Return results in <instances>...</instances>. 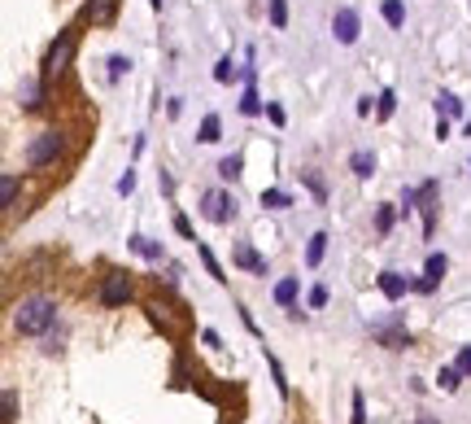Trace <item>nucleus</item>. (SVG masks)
I'll return each mask as SVG.
<instances>
[{"mask_svg": "<svg viewBox=\"0 0 471 424\" xmlns=\"http://www.w3.org/2000/svg\"><path fill=\"white\" fill-rule=\"evenodd\" d=\"M245 79H249V88H245V96H240V114H262V96H257V88H253V66L245 70Z\"/></svg>", "mask_w": 471, "mask_h": 424, "instance_id": "obj_11", "label": "nucleus"}, {"mask_svg": "<svg viewBox=\"0 0 471 424\" xmlns=\"http://www.w3.org/2000/svg\"><path fill=\"white\" fill-rule=\"evenodd\" d=\"M380 13H384V22H388V27H402V22H406V5H402V0H384V5H380Z\"/></svg>", "mask_w": 471, "mask_h": 424, "instance_id": "obj_15", "label": "nucleus"}, {"mask_svg": "<svg viewBox=\"0 0 471 424\" xmlns=\"http://www.w3.org/2000/svg\"><path fill=\"white\" fill-rule=\"evenodd\" d=\"M153 9H162V0H153Z\"/></svg>", "mask_w": 471, "mask_h": 424, "instance_id": "obj_38", "label": "nucleus"}, {"mask_svg": "<svg viewBox=\"0 0 471 424\" xmlns=\"http://www.w3.org/2000/svg\"><path fill=\"white\" fill-rule=\"evenodd\" d=\"M52 319H57V306L48 302V297H26V302L13 311V328L22 337H40L52 328Z\"/></svg>", "mask_w": 471, "mask_h": 424, "instance_id": "obj_1", "label": "nucleus"}, {"mask_svg": "<svg viewBox=\"0 0 471 424\" xmlns=\"http://www.w3.org/2000/svg\"><path fill=\"white\" fill-rule=\"evenodd\" d=\"M18 202V176H5V184H0V206H13Z\"/></svg>", "mask_w": 471, "mask_h": 424, "instance_id": "obj_22", "label": "nucleus"}, {"mask_svg": "<svg viewBox=\"0 0 471 424\" xmlns=\"http://www.w3.org/2000/svg\"><path fill=\"white\" fill-rule=\"evenodd\" d=\"M267 13H271V27H284V22H288V5H284V0H267Z\"/></svg>", "mask_w": 471, "mask_h": 424, "instance_id": "obj_23", "label": "nucleus"}, {"mask_svg": "<svg viewBox=\"0 0 471 424\" xmlns=\"http://www.w3.org/2000/svg\"><path fill=\"white\" fill-rule=\"evenodd\" d=\"M240 166H245L240 154H227V158L219 162V176H223V180H240Z\"/></svg>", "mask_w": 471, "mask_h": 424, "instance_id": "obj_19", "label": "nucleus"}, {"mask_svg": "<svg viewBox=\"0 0 471 424\" xmlns=\"http://www.w3.org/2000/svg\"><path fill=\"white\" fill-rule=\"evenodd\" d=\"M349 166H354V176H362V180H366V176H371V171H376V158L366 154V149H358V154L349 158Z\"/></svg>", "mask_w": 471, "mask_h": 424, "instance_id": "obj_18", "label": "nucleus"}, {"mask_svg": "<svg viewBox=\"0 0 471 424\" xmlns=\"http://www.w3.org/2000/svg\"><path fill=\"white\" fill-rule=\"evenodd\" d=\"M201 214H205L209 223H231V219H236V197L223 193V188H209V193L201 197Z\"/></svg>", "mask_w": 471, "mask_h": 424, "instance_id": "obj_4", "label": "nucleus"}, {"mask_svg": "<svg viewBox=\"0 0 471 424\" xmlns=\"http://www.w3.org/2000/svg\"><path fill=\"white\" fill-rule=\"evenodd\" d=\"M392 219H397V214H392V206H380V214H376V228H380V232H388V228H392Z\"/></svg>", "mask_w": 471, "mask_h": 424, "instance_id": "obj_29", "label": "nucleus"}, {"mask_svg": "<svg viewBox=\"0 0 471 424\" xmlns=\"http://www.w3.org/2000/svg\"><path fill=\"white\" fill-rule=\"evenodd\" d=\"M306 184H310V193L319 197V202L327 197V184H323V176H319V171H306Z\"/></svg>", "mask_w": 471, "mask_h": 424, "instance_id": "obj_26", "label": "nucleus"}, {"mask_svg": "<svg viewBox=\"0 0 471 424\" xmlns=\"http://www.w3.org/2000/svg\"><path fill=\"white\" fill-rule=\"evenodd\" d=\"M323 254H327V232H314L310 245H306V267H319Z\"/></svg>", "mask_w": 471, "mask_h": 424, "instance_id": "obj_12", "label": "nucleus"}, {"mask_svg": "<svg viewBox=\"0 0 471 424\" xmlns=\"http://www.w3.org/2000/svg\"><path fill=\"white\" fill-rule=\"evenodd\" d=\"M406 289H414L406 276H397V271H380V293L388 297V302H397V297H406Z\"/></svg>", "mask_w": 471, "mask_h": 424, "instance_id": "obj_8", "label": "nucleus"}, {"mask_svg": "<svg viewBox=\"0 0 471 424\" xmlns=\"http://www.w3.org/2000/svg\"><path fill=\"white\" fill-rule=\"evenodd\" d=\"M74 48H78V31H74V27H66V31L57 35V44L48 48L44 79H57V74H66V66H70V57H74Z\"/></svg>", "mask_w": 471, "mask_h": 424, "instance_id": "obj_2", "label": "nucleus"}, {"mask_svg": "<svg viewBox=\"0 0 471 424\" xmlns=\"http://www.w3.org/2000/svg\"><path fill=\"white\" fill-rule=\"evenodd\" d=\"M262 206H267V210H284V206H293V197H288L284 188H267V193H262Z\"/></svg>", "mask_w": 471, "mask_h": 424, "instance_id": "obj_17", "label": "nucleus"}, {"mask_svg": "<svg viewBox=\"0 0 471 424\" xmlns=\"http://www.w3.org/2000/svg\"><path fill=\"white\" fill-rule=\"evenodd\" d=\"M57 154H62V132H40V136L31 140V149H26V166L40 171V166H48V162H57Z\"/></svg>", "mask_w": 471, "mask_h": 424, "instance_id": "obj_3", "label": "nucleus"}, {"mask_svg": "<svg viewBox=\"0 0 471 424\" xmlns=\"http://www.w3.org/2000/svg\"><path fill=\"white\" fill-rule=\"evenodd\" d=\"M219 132H223L219 114H205V118H201V136H197V140H201V144H214V140H219Z\"/></svg>", "mask_w": 471, "mask_h": 424, "instance_id": "obj_16", "label": "nucleus"}, {"mask_svg": "<svg viewBox=\"0 0 471 424\" xmlns=\"http://www.w3.org/2000/svg\"><path fill=\"white\" fill-rule=\"evenodd\" d=\"M131 188H136V171H127V176H122V180H118V193H122V197H127V193H131Z\"/></svg>", "mask_w": 471, "mask_h": 424, "instance_id": "obj_35", "label": "nucleus"}, {"mask_svg": "<svg viewBox=\"0 0 471 424\" xmlns=\"http://www.w3.org/2000/svg\"><path fill=\"white\" fill-rule=\"evenodd\" d=\"M458 372H463V377H471V345H463V350H458Z\"/></svg>", "mask_w": 471, "mask_h": 424, "instance_id": "obj_32", "label": "nucleus"}, {"mask_svg": "<svg viewBox=\"0 0 471 424\" xmlns=\"http://www.w3.org/2000/svg\"><path fill=\"white\" fill-rule=\"evenodd\" d=\"M18 96H22V105H26V110H40V84H22Z\"/></svg>", "mask_w": 471, "mask_h": 424, "instance_id": "obj_24", "label": "nucleus"}, {"mask_svg": "<svg viewBox=\"0 0 471 424\" xmlns=\"http://www.w3.org/2000/svg\"><path fill=\"white\" fill-rule=\"evenodd\" d=\"M175 232H179V236H192V223L179 214V219H175Z\"/></svg>", "mask_w": 471, "mask_h": 424, "instance_id": "obj_36", "label": "nucleus"}, {"mask_svg": "<svg viewBox=\"0 0 471 424\" xmlns=\"http://www.w3.org/2000/svg\"><path fill=\"white\" fill-rule=\"evenodd\" d=\"M414 424H441V420H432V416H419V420H414Z\"/></svg>", "mask_w": 471, "mask_h": 424, "instance_id": "obj_37", "label": "nucleus"}, {"mask_svg": "<svg viewBox=\"0 0 471 424\" xmlns=\"http://www.w3.org/2000/svg\"><path fill=\"white\" fill-rule=\"evenodd\" d=\"M236 267H249V271H257V276H267V263L257 258V249H253L249 241L236 245Z\"/></svg>", "mask_w": 471, "mask_h": 424, "instance_id": "obj_9", "label": "nucleus"}, {"mask_svg": "<svg viewBox=\"0 0 471 424\" xmlns=\"http://www.w3.org/2000/svg\"><path fill=\"white\" fill-rule=\"evenodd\" d=\"M127 297H131L127 271H114V276H105V285H100V302H105V306H122Z\"/></svg>", "mask_w": 471, "mask_h": 424, "instance_id": "obj_5", "label": "nucleus"}, {"mask_svg": "<svg viewBox=\"0 0 471 424\" xmlns=\"http://www.w3.org/2000/svg\"><path fill=\"white\" fill-rule=\"evenodd\" d=\"M131 249H136V254H144V258H162V245H153L149 236H131Z\"/></svg>", "mask_w": 471, "mask_h": 424, "instance_id": "obj_21", "label": "nucleus"}, {"mask_svg": "<svg viewBox=\"0 0 471 424\" xmlns=\"http://www.w3.org/2000/svg\"><path fill=\"white\" fill-rule=\"evenodd\" d=\"M445 267H450V263H445V254H428V267H424V280H419L414 289H419V293H432V289L441 285V276H445Z\"/></svg>", "mask_w": 471, "mask_h": 424, "instance_id": "obj_7", "label": "nucleus"}, {"mask_svg": "<svg viewBox=\"0 0 471 424\" xmlns=\"http://www.w3.org/2000/svg\"><path fill=\"white\" fill-rule=\"evenodd\" d=\"M392 110H397V96H392V92L384 88V92H380V118H388Z\"/></svg>", "mask_w": 471, "mask_h": 424, "instance_id": "obj_28", "label": "nucleus"}, {"mask_svg": "<svg viewBox=\"0 0 471 424\" xmlns=\"http://www.w3.org/2000/svg\"><path fill=\"white\" fill-rule=\"evenodd\" d=\"M275 302H279V306H293V302H297V276H284V280L275 285Z\"/></svg>", "mask_w": 471, "mask_h": 424, "instance_id": "obj_13", "label": "nucleus"}, {"mask_svg": "<svg viewBox=\"0 0 471 424\" xmlns=\"http://www.w3.org/2000/svg\"><path fill=\"white\" fill-rule=\"evenodd\" d=\"M114 13H118V0H88V18L92 22H114Z\"/></svg>", "mask_w": 471, "mask_h": 424, "instance_id": "obj_10", "label": "nucleus"}, {"mask_svg": "<svg viewBox=\"0 0 471 424\" xmlns=\"http://www.w3.org/2000/svg\"><path fill=\"white\" fill-rule=\"evenodd\" d=\"M127 70H131V62H127V57H110V79H122Z\"/></svg>", "mask_w": 471, "mask_h": 424, "instance_id": "obj_30", "label": "nucleus"}, {"mask_svg": "<svg viewBox=\"0 0 471 424\" xmlns=\"http://www.w3.org/2000/svg\"><path fill=\"white\" fill-rule=\"evenodd\" d=\"M436 381H441V389H445V394H454V389L463 385V372H458V363H454V367H441V377H436Z\"/></svg>", "mask_w": 471, "mask_h": 424, "instance_id": "obj_20", "label": "nucleus"}, {"mask_svg": "<svg viewBox=\"0 0 471 424\" xmlns=\"http://www.w3.org/2000/svg\"><path fill=\"white\" fill-rule=\"evenodd\" d=\"M13 416H18V398L13 389H5V424H13Z\"/></svg>", "mask_w": 471, "mask_h": 424, "instance_id": "obj_31", "label": "nucleus"}, {"mask_svg": "<svg viewBox=\"0 0 471 424\" xmlns=\"http://www.w3.org/2000/svg\"><path fill=\"white\" fill-rule=\"evenodd\" d=\"M436 114H441V118H458V114H463V101H458L454 92H441V96H436Z\"/></svg>", "mask_w": 471, "mask_h": 424, "instance_id": "obj_14", "label": "nucleus"}, {"mask_svg": "<svg viewBox=\"0 0 471 424\" xmlns=\"http://www.w3.org/2000/svg\"><path fill=\"white\" fill-rule=\"evenodd\" d=\"M201 263H205V271H209V276H214V280H227V276H223V267H219V258L209 254L205 245H201Z\"/></svg>", "mask_w": 471, "mask_h": 424, "instance_id": "obj_27", "label": "nucleus"}, {"mask_svg": "<svg viewBox=\"0 0 471 424\" xmlns=\"http://www.w3.org/2000/svg\"><path fill=\"white\" fill-rule=\"evenodd\" d=\"M354 424H366V407H362V394H354Z\"/></svg>", "mask_w": 471, "mask_h": 424, "instance_id": "obj_34", "label": "nucleus"}, {"mask_svg": "<svg viewBox=\"0 0 471 424\" xmlns=\"http://www.w3.org/2000/svg\"><path fill=\"white\" fill-rule=\"evenodd\" d=\"M310 306H327V289H323V285L310 289Z\"/></svg>", "mask_w": 471, "mask_h": 424, "instance_id": "obj_33", "label": "nucleus"}, {"mask_svg": "<svg viewBox=\"0 0 471 424\" xmlns=\"http://www.w3.org/2000/svg\"><path fill=\"white\" fill-rule=\"evenodd\" d=\"M214 79H219V84H231V79H236V66H231V57H219V66H214Z\"/></svg>", "mask_w": 471, "mask_h": 424, "instance_id": "obj_25", "label": "nucleus"}, {"mask_svg": "<svg viewBox=\"0 0 471 424\" xmlns=\"http://www.w3.org/2000/svg\"><path fill=\"white\" fill-rule=\"evenodd\" d=\"M332 31H336L340 44H354V40H358V13H354V9H336Z\"/></svg>", "mask_w": 471, "mask_h": 424, "instance_id": "obj_6", "label": "nucleus"}]
</instances>
